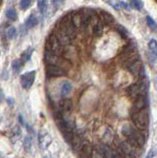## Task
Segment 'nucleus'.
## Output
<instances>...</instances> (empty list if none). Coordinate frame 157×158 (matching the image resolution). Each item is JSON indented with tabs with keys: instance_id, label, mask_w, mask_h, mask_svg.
<instances>
[{
	"instance_id": "18",
	"label": "nucleus",
	"mask_w": 157,
	"mask_h": 158,
	"mask_svg": "<svg viewBox=\"0 0 157 158\" xmlns=\"http://www.w3.org/2000/svg\"><path fill=\"white\" fill-rule=\"evenodd\" d=\"M100 17H101L102 22L104 23L105 25H108V26H110V25L115 23V18H114V16H113L112 14H110L109 12L101 11L100 12Z\"/></svg>"
},
{
	"instance_id": "3",
	"label": "nucleus",
	"mask_w": 157,
	"mask_h": 158,
	"mask_svg": "<svg viewBox=\"0 0 157 158\" xmlns=\"http://www.w3.org/2000/svg\"><path fill=\"white\" fill-rule=\"evenodd\" d=\"M130 118L135 127L140 131H146L149 125V114L147 109L141 111L130 112Z\"/></svg>"
},
{
	"instance_id": "20",
	"label": "nucleus",
	"mask_w": 157,
	"mask_h": 158,
	"mask_svg": "<svg viewBox=\"0 0 157 158\" xmlns=\"http://www.w3.org/2000/svg\"><path fill=\"white\" fill-rule=\"evenodd\" d=\"M20 137H21V128L19 127V126H15L10 132V139L12 142H15Z\"/></svg>"
},
{
	"instance_id": "11",
	"label": "nucleus",
	"mask_w": 157,
	"mask_h": 158,
	"mask_svg": "<svg viewBox=\"0 0 157 158\" xmlns=\"http://www.w3.org/2000/svg\"><path fill=\"white\" fill-rule=\"evenodd\" d=\"M53 34H55V36L57 38V40L60 41V43L62 44L63 47L65 46H68L70 43H71V39L67 36V34L65 32H63L62 30L58 29L56 27H55V30H53Z\"/></svg>"
},
{
	"instance_id": "29",
	"label": "nucleus",
	"mask_w": 157,
	"mask_h": 158,
	"mask_svg": "<svg viewBox=\"0 0 157 158\" xmlns=\"http://www.w3.org/2000/svg\"><path fill=\"white\" fill-rule=\"evenodd\" d=\"M6 17L10 20V21H16L17 20V12L13 7H10L6 10Z\"/></svg>"
},
{
	"instance_id": "32",
	"label": "nucleus",
	"mask_w": 157,
	"mask_h": 158,
	"mask_svg": "<svg viewBox=\"0 0 157 158\" xmlns=\"http://www.w3.org/2000/svg\"><path fill=\"white\" fill-rule=\"evenodd\" d=\"M17 36V30L15 28H9L7 30V32H6V38L9 39V40H13L14 38H15Z\"/></svg>"
},
{
	"instance_id": "25",
	"label": "nucleus",
	"mask_w": 157,
	"mask_h": 158,
	"mask_svg": "<svg viewBox=\"0 0 157 158\" xmlns=\"http://www.w3.org/2000/svg\"><path fill=\"white\" fill-rule=\"evenodd\" d=\"M148 48H149L151 56L154 58H157V42H156V40H154V39L150 40L148 43Z\"/></svg>"
},
{
	"instance_id": "21",
	"label": "nucleus",
	"mask_w": 157,
	"mask_h": 158,
	"mask_svg": "<svg viewBox=\"0 0 157 158\" xmlns=\"http://www.w3.org/2000/svg\"><path fill=\"white\" fill-rule=\"evenodd\" d=\"M39 23V19L36 15H31L30 17H29L26 22H25V26L28 28V29H33L35 28Z\"/></svg>"
},
{
	"instance_id": "5",
	"label": "nucleus",
	"mask_w": 157,
	"mask_h": 158,
	"mask_svg": "<svg viewBox=\"0 0 157 158\" xmlns=\"http://www.w3.org/2000/svg\"><path fill=\"white\" fill-rule=\"evenodd\" d=\"M46 51L50 52L52 53L57 54V56H62L63 52V46L60 43V41L57 40V38L55 36V34L52 33L50 36L48 37L46 41Z\"/></svg>"
},
{
	"instance_id": "26",
	"label": "nucleus",
	"mask_w": 157,
	"mask_h": 158,
	"mask_svg": "<svg viewBox=\"0 0 157 158\" xmlns=\"http://www.w3.org/2000/svg\"><path fill=\"white\" fill-rule=\"evenodd\" d=\"M72 21L77 29H81V15L80 11H72Z\"/></svg>"
},
{
	"instance_id": "33",
	"label": "nucleus",
	"mask_w": 157,
	"mask_h": 158,
	"mask_svg": "<svg viewBox=\"0 0 157 158\" xmlns=\"http://www.w3.org/2000/svg\"><path fill=\"white\" fill-rule=\"evenodd\" d=\"M146 23H147V25H148L149 29L152 30V31H153V30H155L156 27H157V25L154 22V20L152 19L150 16H146Z\"/></svg>"
},
{
	"instance_id": "9",
	"label": "nucleus",
	"mask_w": 157,
	"mask_h": 158,
	"mask_svg": "<svg viewBox=\"0 0 157 158\" xmlns=\"http://www.w3.org/2000/svg\"><path fill=\"white\" fill-rule=\"evenodd\" d=\"M137 52V46L134 41H132V40H130V41L127 43L126 46L122 48V52L120 53V58L121 60H122V59H125L126 57L131 56V54H134Z\"/></svg>"
},
{
	"instance_id": "34",
	"label": "nucleus",
	"mask_w": 157,
	"mask_h": 158,
	"mask_svg": "<svg viewBox=\"0 0 157 158\" xmlns=\"http://www.w3.org/2000/svg\"><path fill=\"white\" fill-rule=\"evenodd\" d=\"M32 0H21L20 1V8L22 10H27L29 7L31 6Z\"/></svg>"
},
{
	"instance_id": "19",
	"label": "nucleus",
	"mask_w": 157,
	"mask_h": 158,
	"mask_svg": "<svg viewBox=\"0 0 157 158\" xmlns=\"http://www.w3.org/2000/svg\"><path fill=\"white\" fill-rule=\"evenodd\" d=\"M71 91H72V84L70 82H68V81H64V82H63L61 87H60V96L62 98H64Z\"/></svg>"
},
{
	"instance_id": "4",
	"label": "nucleus",
	"mask_w": 157,
	"mask_h": 158,
	"mask_svg": "<svg viewBox=\"0 0 157 158\" xmlns=\"http://www.w3.org/2000/svg\"><path fill=\"white\" fill-rule=\"evenodd\" d=\"M43 60H45L46 63H51V64H56V65H60L62 68L68 70L71 67V62L68 60V59L65 56H57V54L52 53L50 52H45V54H43Z\"/></svg>"
},
{
	"instance_id": "10",
	"label": "nucleus",
	"mask_w": 157,
	"mask_h": 158,
	"mask_svg": "<svg viewBox=\"0 0 157 158\" xmlns=\"http://www.w3.org/2000/svg\"><path fill=\"white\" fill-rule=\"evenodd\" d=\"M147 104H148V100H147V95H140L137 98L134 99V105L131 107L130 112H136V111H141L143 109L147 108Z\"/></svg>"
},
{
	"instance_id": "6",
	"label": "nucleus",
	"mask_w": 157,
	"mask_h": 158,
	"mask_svg": "<svg viewBox=\"0 0 157 158\" xmlns=\"http://www.w3.org/2000/svg\"><path fill=\"white\" fill-rule=\"evenodd\" d=\"M45 70H46V76L48 78H56V77H61L67 75L66 69L62 68L60 65H56V64L47 63Z\"/></svg>"
},
{
	"instance_id": "8",
	"label": "nucleus",
	"mask_w": 157,
	"mask_h": 158,
	"mask_svg": "<svg viewBox=\"0 0 157 158\" xmlns=\"http://www.w3.org/2000/svg\"><path fill=\"white\" fill-rule=\"evenodd\" d=\"M35 78H36V71L32 70L22 74L20 76V81H21V85L22 87L25 89V90H29L32 86L34 82H35Z\"/></svg>"
},
{
	"instance_id": "27",
	"label": "nucleus",
	"mask_w": 157,
	"mask_h": 158,
	"mask_svg": "<svg viewBox=\"0 0 157 158\" xmlns=\"http://www.w3.org/2000/svg\"><path fill=\"white\" fill-rule=\"evenodd\" d=\"M48 0H39L38 1V9L42 15H45L48 9Z\"/></svg>"
},
{
	"instance_id": "15",
	"label": "nucleus",
	"mask_w": 157,
	"mask_h": 158,
	"mask_svg": "<svg viewBox=\"0 0 157 158\" xmlns=\"http://www.w3.org/2000/svg\"><path fill=\"white\" fill-rule=\"evenodd\" d=\"M58 107H60V110H61L62 112L68 113L72 110L73 104L70 99H67L64 97V98H62V100L60 101V103H58Z\"/></svg>"
},
{
	"instance_id": "24",
	"label": "nucleus",
	"mask_w": 157,
	"mask_h": 158,
	"mask_svg": "<svg viewBox=\"0 0 157 158\" xmlns=\"http://www.w3.org/2000/svg\"><path fill=\"white\" fill-rule=\"evenodd\" d=\"M34 48H28L26 51H24L21 54V60L23 61V63H26L27 61H29L31 59V56L33 54Z\"/></svg>"
},
{
	"instance_id": "30",
	"label": "nucleus",
	"mask_w": 157,
	"mask_h": 158,
	"mask_svg": "<svg viewBox=\"0 0 157 158\" xmlns=\"http://www.w3.org/2000/svg\"><path fill=\"white\" fill-rule=\"evenodd\" d=\"M32 143H33V140H32V137L31 136H25V138H24V141H23V146L24 148H25L26 151H30L31 148H32Z\"/></svg>"
},
{
	"instance_id": "37",
	"label": "nucleus",
	"mask_w": 157,
	"mask_h": 158,
	"mask_svg": "<svg viewBox=\"0 0 157 158\" xmlns=\"http://www.w3.org/2000/svg\"><path fill=\"white\" fill-rule=\"evenodd\" d=\"M19 122H20V123L22 126L25 125V122H24V118H22V116H19Z\"/></svg>"
},
{
	"instance_id": "2",
	"label": "nucleus",
	"mask_w": 157,
	"mask_h": 158,
	"mask_svg": "<svg viewBox=\"0 0 157 158\" xmlns=\"http://www.w3.org/2000/svg\"><path fill=\"white\" fill-rule=\"evenodd\" d=\"M56 27L62 30L63 32H65L67 34V36L71 39V41H73L77 37L78 29L72 21V12L67 13L62 18L58 20L56 23Z\"/></svg>"
},
{
	"instance_id": "16",
	"label": "nucleus",
	"mask_w": 157,
	"mask_h": 158,
	"mask_svg": "<svg viewBox=\"0 0 157 158\" xmlns=\"http://www.w3.org/2000/svg\"><path fill=\"white\" fill-rule=\"evenodd\" d=\"M104 1L109 4L110 6H112L115 10H120L121 8H126V9H129V5L126 3L121 1V0H104Z\"/></svg>"
},
{
	"instance_id": "17",
	"label": "nucleus",
	"mask_w": 157,
	"mask_h": 158,
	"mask_svg": "<svg viewBox=\"0 0 157 158\" xmlns=\"http://www.w3.org/2000/svg\"><path fill=\"white\" fill-rule=\"evenodd\" d=\"M104 26H105V24L102 22V20L99 23H97L96 25H94V26L92 27V35H93V37H95V38L101 37L102 35H103V32H104Z\"/></svg>"
},
{
	"instance_id": "31",
	"label": "nucleus",
	"mask_w": 157,
	"mask_h": 158,
	"mask_svg": "<svg viewBox=\"0 0 157 158\" xmlns=\"http://www.w3.org/2000/svg\"><path fill=\"white\" fill-rule=\"evenodd\" d=\"M130 4H131L132 7L136 10H138V11H140V10L144 6L143 2H142L141 0H130Z\"/></svg>"
},
{
	"instance_id": "7",
	"label": "nucleus",
	"mask_w": 157,
	"mask_h": 158,
	"mask_svg": "<svg viewBox=\"0 0 157 158\" xmlns=\"http://www.w3.org/2000/svg\"><path fill=\"white\" fill-rule=\"evenodd\" d=\"M135 148L134 146H132L129 141H122L120 142L119 146H118V150H119L125 157H136L137 154H135Z\"/></svg>"
},
{
	"instance_id": "23",
	"label": "nucleus",
	"mask_w": 157,
	"mask_h": 158,
	"mask_svg": "<svg viewBox=\"0 0 157 158\" xmlns=\"http://www.w3.org/2000/svg\"><path fill=\"white\" fill-rule=\"evenodd\" d=\"M115 29L122 39H125V40L129 39V33H127V30L124 26H122L121 24H116L115 25Z\"/></svg>"
},
{
	"instance_id": "28",
	"label": "nucleus",
	"mask_w": 157,
	"mask_h": 158,
	"mask_svg": "<svg viewBox=\"0 0 157 158\" xmlns=\"http://www.w3.org/2000/svg\"><path fill=\"white\" fill-rule=\"evenodd\" d=\"M23 61L21 59H16V60L12 61V70L14 73H18L19 71L21 70V68L23 66Z\"/></svg>"
},
{
	"instance_id": "14",
	"label": "nucleus",
	"mask_w": 157,
	"mask_h": 158,
	"mask_svg": "<svg viewBox=\"0 0 157 158\" xmlns=\"http://www.w3.org/2000/svg\"><path fill=\"white\" fill-rule=\"evenodd\" d=\"M93 152H94V149H93L92 144L89 142L85 141L84 143H83L81 149L79 150V156H81V157H92Z\"/></svg>"
},
{
	"instance_id": "12",
	"label": "nucleus",
	"mask_w": 157,
	"mask_h": 158,
	"mask_svg": "<svg viewBox=\"0 0 157 158\" xmlns=\"http://www.w3.org/2000/svg\"><path fill=\"white\" fill-rule=\"evenodd\" d=\"M38 141H39V145H40L42 149H46V148H48V145H50V143L52 142V137L47 131H41L39 132Z\"/></svg>"
},
{
	"instance_id": "36",
	"label": "nucleus",
	"mask_w": 157,
	"mask_h": 158,
	"mask_svg": "<svg viewBox=\"0 0 157 158\" xmlns=\"http://www.w3.org/2000/svg\"><path fill=\"white\" fill-rule=\"evenodd\" d=\"M7 103H8L9 106H12L14 104V100H13V99H7Z\"/></svg>"
},
{
	"instance_id": "35",
	"label": "nucleus",
	"mask_w": 157,
	"mask_h": 158,
	"mask_svg": "<svg viewBox=\"0 0 157 158\" xmlns=\"http://www.w3.org/2000/svg\"><path fill=\"white\" fill-rule=\"evenodd\" d=\"M62 1H63V0H52V2L53 5H60Z\"/></svg>"
},
{
	"instance_id": "22",
	"label": "nucleus",
	"mask_w": 157,
	"mask_h": 158,
	"mask_svg": "<svg viewBox=\"0 0 157 158\" xmlns=\"http://www.w3.org/2000/svg\"><path fill=\"white\" fill-rule=\"evenodd\" d=\"M115 135L114 132H113V131L111 130V128H107L105 133H104V136H103V140H104V143H106V144H109L110 142H113L115 139Z\"/></svg>"
},
{
	"instance_id": "1",
	"label": "nucleus",
	"mask_w": 157,
	"mask_h": 158,
	"mask_svg": "<svg viewBox=\"0 0 157 158\" xmlns=\"http://www.w3.org/2000/svg\"><path fill=\"white\" fill-rule=\"evenodd\" d=\"M121 131L122 135L126 138V140L135 148L139 149L145 144L146 137L142 132L143 131H140L137 127H134L129 123H126V125L122 126Z\"/></svg>"
},
{
	"instance_id": "13",
	"label": "nucleus",
	"mask_w": 157,
	"mask_h": 158,
	"mask_svg": "<svg viewBox=\"0 0 157 158\" xmlns=\"http://www.w3.org/2000/svg\"><path fill=\"white\" fill-rule=\"evenodd\" d=\"M142 67H143V65H142V62L140 61V59H138V60L132 62L130 65L127 67V70L130 71V73L134 77L139 78V75H140V72H141Z\"/></svg>"
}]
</instances>
